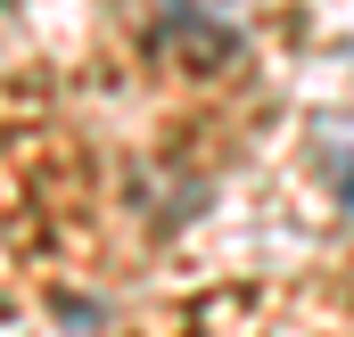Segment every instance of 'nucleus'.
Returning <instances> with one entry per match:
<instances>
[{
    "label": "nucleus",
    "instance_id": "1",
    "mask_svg": "<svg viewBox=\"0 0 354 337\" xmlns=\"http://www.w3.org/2000/svg\"><path fill=\"white\" fill-rule=\"evenodd\" d=\"M330 181H338V206H354V124L330 132Z\"/></svg>",
    "mask_w": 354,
    "mask_h": 337
}]
</instances>
